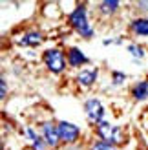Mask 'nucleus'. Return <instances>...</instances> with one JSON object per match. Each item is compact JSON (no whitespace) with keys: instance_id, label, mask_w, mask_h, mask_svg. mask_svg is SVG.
Wrapping results in <instances>:
<instances>
[{"instance_id":"0eeeda50","label":"nucleus","mask_w":148,"mask_h":150,"mask_svg":"<svg viewBox=\"0 0 148 150\" xmlns=\"http://www.w3.org/2000/svg\"><path fill=\"white\" fill-rule=\"evenodd\" d=\"M66 61H68L70 66H82V64H86V62H90L79 48H70L68 53H66Z\"/></svg>"},{"instance_id":"20e7f679","label":"nucleus","mask_w":148,"mask_h":150,"mask_svg":"<svg viewBox=\"0 0 148 150\" xmlns=\"http://www.w3.org/2000/svg\"><path fill=\"white\" fill-rule=\"evenodd\" d=\"M84 112L90 119V123L99 125L101 121H104V106L99 99H88L84 103Z\"/></svg>"},{"instance_id":"f03ea898","label":"nucleus","mask_w":148,"mask_h":150,"mask_svg":"<svg viewBox=\"0 0 148 150\" xmlns=\"http://www.w3.org/2000/svg\"><path fill=\"white\" fill-rule=\"evenodd\" d=\"M97 136L101 137V141L110 143V145H123L124 141H126V137H124V134H123V128L113 126L106 121H101L97 125Z\"/></svg>"},{"instance_id":"1a4fd4ad","label":"nucleus","mask_w":148,"mask_h":150,"mask_svg":"<svg viewBox=\"0 0 148 150\" xmlns=\"http://www.w3.org/2000/svg\"><path fill=\"white\" fill-rule=\"evenodd\" d=\"M26 134H27V139L31 141V145H33V148L35 150H46V141H44V137H40L39 134H37L31 126H27L26 128Z\"/></svg>"},{"instance_id":"39448f33","label":"nucleus","mask_w":148,"mask_h":150,"mask_svg":"<svg viewBox=\"0 0 148 150\" xmlns=\"http://www.w3.org/2000/svg\"><path fill=\"white\" fill-rule=\"evenodd\" d=\"M57 130H58V137H61V141H64V143H75L79 139V134H80L79 126L71 125L68 121H58Z\"/></svg>"},{"instance_id":"f8f14e48","label":"nucleus","mask_w":148,"mask_h":150,"mask_svg":"<svg viewBox=\"0 0 148 150\" xmlns=\"http://www.w3.org/2000/svg\"><path fill=\"white\" fill-rule=\"evenodd\" d=\"M40 42H42V35L39 31H29L20 40V44H24V46H39Z\"/></svg>"},{"instance_id":"2eb2a0df","label":"nucleus","mask_w":148,"mask_h":150,"mask_svg":"<svg viewBox=\"0 0 148 150\" xmlns=\"http://www.w3.org/2000/svg\"><path fill=\"white\" fill-rule=\"evenodd\" d=\"M92 150H117V148H115V145L104 143V141H97V143L92 145Z\"/></svg>"},{"instance_id":"9d476101","label":"nucleus","mask_w":148,"mask_h":150,"mask_svg":"<svg viewBox=\"0 0 148 150\" xmlns=\"http://www.w3.org/2000/svg\"><path fill=\"white\" fill-rule=\"evenodd\" d=\"M132 95L135 101H144L148 99V81H141L132 88Z\"/></svg>"},{"instance_id":"9b49d317","label":"nucleus","mask_w":148,"mask_h":150,"mask_svg":"<svg viewBox=\"0 0 148 150\" xmlns=\"http://www.w3.org/2000/svg\"><path fill=\"white\" fill-rule=\"evenodd\" d=\"M132 31L139 37H148V18H135L132 22Z\"/></svg>"},{"instance_id":"ddd939ff","label":"nucleus","mask_w":148,"mask_h":150,"mask_svg":"<svg viewBox=\"0 0 148 150\" xmlns=\"http://www.w3.org/2000/svg\"><path fill=\"white\" fill-rule=\"evenodd\" d=\"M99 9H101L102 13H106V15L113 13V11L119 9V0H104V2H101Z\"/></svg>"},{"instance_id":"7ed1b4c3","label":"nucleus","mask_w":148,"mask_h":150,"mask_svg":"<svg viewBox=\"0 0 148 150\" xmlns=\"http://www.w3.org/2000/svg\"><path fill=\"white\" fill-rule=\"evenodd\" d=\"M44 62H46V68L51 71V73H62L64 68H66V55L62 53V50H48L44 53Z\"/></svg>"},{"instance_id":"f3484780","label":"nucleus","mask_w":148,"mask_h":150,"mask_svg":"<svg viewBox=\"0 0 148 150\" xmlns=\"http://www.w3.org/2000/svg\"><path fill=\"white\" fill-rule=\"evenodd\" d=\"M6 95H7V84H6V81L0 77V99H4Z\"/></svg>"},{"instance_id":"dca6fc26","label":"nucleus","mask_w":148,"mask_h":150,"mask_svg":"<svg viewBox=\"0 0 148 150\" xmlns=\"http://www.w3.org/2000/svg\"><path fill=\"white\" fill-rule=\"evenodd\" d=\"M112 75H113V84H123L124 79H126V75L121 73V71H113Z\"/></svg>"},{"instance_id":"6ab92c4d","label":"nucleus","mask_w":148,"mask_h":150,"mask_svg":"<svg viewBox=\"0 0 148 150\" xmlns=\"http://www.w3.org/2000/svg\"><path fill=\"white\" fill-rule=\"evenodd\" d=\"M70 150H75V148H70Z\"/></svg>"},{"instance_id":"423d86ee","label":"nucleus","mask_w":148,"mask_h":150,"mask_svg":"<svg viewBox=\"0 0 148 150\" xmlns=\"http://www.w3.org/2000/svg\"><path fill=\"white\" fill-rule=\"evenodd\" d=\"M42 137L44 141L49 145V146H57L61 137H58V130H57V125H53L51 121L42 123Z\"/></svg>"},{"instance_id":"a211bd4d","label":"nucleus","mask_w":148,"mask_h":150,"mask_svg":"<svg viewBox=\"0 0 148 150\" xmlns=\"http://www.w3.org/2000/svg\"><path fill=\"white\" fill-rule=\"evenodd\" d=\"M137 7L139 9H148V2H137Z\"/></svg>"},{"instance_id":"6e6552de","label":"nucleus","mask_w":148,"mask_h":150,"mask_svg":"<svg viewBox=\"0 0 148 150\" xmlns=\"http://www.w3.org/2000/svg\"><path fill=\"white\" fill-rule=\"evenodd\" d=\"M95 79H97V70H90V68L79 71V75H77V82L84 88H90L95 82Z\"/></svg>"},{"instance_id":"4468645a","label":"nucleus","mask_w":148,"mask_h":150,"mask_svg":"<svg viewBox=\"0 0 148 150\" xmlns=\"http://www.w3.org/2000/svg\"><path fill=\"white\" fill-rule=\"evenodd\" d=\"M126 50H128V53H130V55H134L135 59H143V57H144V51L139 48L137 44H130Z\"/></svg>"},{"instance_id":"f257e3e1","label":"nucleus","mask_w":148,"mask_h":150,"mask_svg":"<svg viewBox=\"0 0 148 150\" xmlns=\"http://www.w3.org/2000/svg\"><path fill=\"white\" fill-rule=\"evenodd\" d=\"M70 22H71V26L77 29V33L80 37H84V39H92L95 35L93 29L90 28V24H88V9H86L84 4H80L73 9V13L70 15Z\"/></svg>"}]
</instances>
